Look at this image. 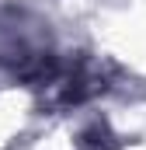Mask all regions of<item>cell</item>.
<instances>
[{
    "label": "cell",
    "mask_w": 146,
    "mask_h": 150,
    "mask_svg": "<svg viewBox=\"0 0 146 150\" xmlns=\"http://www.w3.org/2000/svg\"><path fill=\"white\" fill-rule=\"evenodd\" d=\"M56 52L49 42V28L18 7H0V67L14 77L38 84L52 70Z\"/></svg>",
    "instance_id": "obj_1"
}]
</instances>
